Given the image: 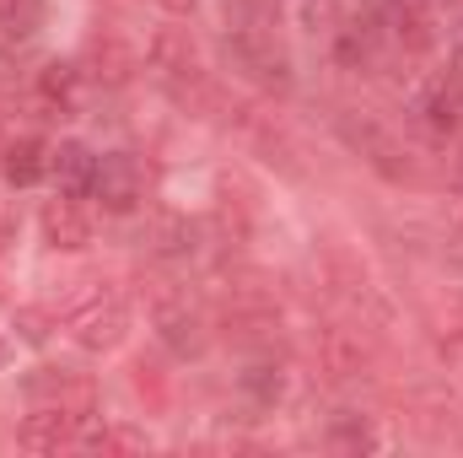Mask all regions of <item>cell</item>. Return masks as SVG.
Instances as JSON below:
<instances>
[{
	"mask_svg": "<svg viewBox=\"0 0 463 458\" xmlns=\"http://www.w3.org/2000/svg\"><path fill=\"white\" fill-rule=\"evenodd\" d=\"M16 5H27V0H0V11H16Z\"/></svg>",
	"mask_w": 463,
	"mask_h": 458,
	"instance_id": "31",
	"label": "cell"
},
{
	"mask_svg": "<svg viewBox=\"0 0 463 458\" xmlns=\"http://www.w3.org/2000/svg\"><path fill=\"white\" fill-rule=\"evenodd\" d=\"M92 173H98V157L87 140H60L49 146V178H54V195L65 200H87L92 195Z\"/></svg>",
	"mask_w": 463,
	"mask_h": 458,
	"instance_id": "13",
	"label": "cell"
},
{
	"mask_svg": "<svg viewBox=\"0 0 463 458\" xmlns=\"http://www.w3.org/2000/svg\"><path fill=\"white\" fill-rule=\"evenodd\" d=\"M194 248H200V227L178 211H162L146 227V253L162 259V264H184V259H194Z\"/></svg>",
	"mask_w": 463,
	"mask_h": 458,
	"instance_id": "15",
	"label": "cell"
},
{
	"mask_svg": "<svg viewBox=\"0 0 463 458\" xmlns=\"http://www.w3.org/2000/svg\"><path fill=\"white\" fill-rule=\"evenodd\" d=\"M22 394H27V405H38V410H60V415H71L76 426H87V421L98 415V383H92L87 372L33 367V372L22 377Z\"/></svg>",
	"mask_w": 463,
	"mask_h": 458,
	"instance_id": "5",
	"label": "cell"
},
{
	"mask_svg": "<svg viewBox=\"0 0 463 458\" xmlns=\"http://www.w3.org/2000/svg\"><path fill=\"white\" fill-rule=\"evenodd\" d=\"M329 448H345V453H355V448H377V432H372L366 415L345 410V415H335V426H329Z\"/></svg>",
	"mask_w": 463,
	"mask_h": 458,
	"instance_id": "23",
	"label": "cell"
},
{
	"mask_svg": "<svg viewBox=\"0 0 463 458\" xmlns=\"http://www.w3.org/2000/svg\"><path fill=\"white\" fill-rule=\"evenodd\" d=\"M0 361H5V345H0Z\"/></svg>",
	"mask_w": 463,
	"mask_h": 458,
	"instance_id": "32",
	"label": "cell"
},
{
	"mask_svg": "<svg viewBox=\"0 0 463 458\" xmlns=\"http://www.w3.org/2000/svg\"><path fill=\"white\" fill-rule=\"evenodd\" d=\"M222 60L232 76H242L259 92H291L297 71H291V49L275 38V27H227L222 33Z\"/></svg>",
	"mask_w": 463,
	"mask_h": 458,
	"instance_id": "2",
	"label": "cell"
},
{
	"mask_svg": "<svg viewBox=\"0 0 463 458\" xmlns=\"http://www.w3.org/2000/svg\"><path fill=\"white\" fill-rule=\"evenodd\" d=\"M377 22H383V38L399 43L404 54H431L437 49V11H431V0H383Z\"/></svg>",
	"mask_w": 463,
	"mask_h": 458,
	"instance_id": "8",
	"label": "cell"
},
{
	"mask_svg": "<svg viewBox=\"0 0 463 458\" xmlns=\"http://www.w3.org/2000/svg\"><path fill=\"white\" fill-rule=\"evenodd\" d=\"M453 76H463V22L453 27Z\"/></svg>",
	"mask_w": 463,
	"mask_h": 458,
	"instance_id": "30",
	"label": "cell"
},
{
	"mask_svg": "<svg viewBox=\"0 0 463 458\" xmlns=\"http://www.w3.org/2000/svg\"><path fill=\"white\" fill-rule=\"evenodd\" d=\"M156 5H162V11H167V16H189V11H194V5H200V0H156Z\"/></svg>",
	"mask_w": 463,
	"mask_h": 458,
	"instance_id": "29",
	"label": "cell"
},
{
	"mask_svg": "<svg viewBox=\"0 0 463 458\" xmlns=\"http://www.w3.org/2000/svg\"><path fill=\"white\" fill-rule=\"evenodd\" d=\"M329 43H335L340 71H372V65H377V49H383V22H377V11H372V16H340V27L329 33Z\"/></svg>",
	"mask_w": 463,
	"mask_h": 458,
	"instance_id": "12",
	"label": "cell"
},
{
	"mask_svg": "<svg viewBox=\"0 0 463 458\" xmlns=\"http://www.w3.org/2000/svg\"><path fill=\"white\" fill-rule=\"evenodd\" d=\"M38 232H43V248H54V253H81V248L92 243V216H87L76 200L54 195V200L38 211Z\"/></svg>",
	"mask_w": 463,
	"mask_h": 458,
	"instance_id": "11",
	"label": "cell"
},
{
	"mask_svg": "<svg viewBox=\"0 0 463 458\" xmlns=\"http://www.w3.org/2000/svg\"><path fill=\"white\" fill-rule=\"evenodd\" d=\"M340 140H345L355 157H366V167L372 173H383L388 184H410L415 178V162H410V151L377 124V119L366 114H340Z\"/></svg>",
	"mask_w": 463,
	"mask_h": 458,
	"instance_id": "6",
	"label": "cell"
},
{
	"mask_svg": "<svg viewBox=\"0 0 463 458\" xmlns=\"http://www.w3.org/2000/svg\"><path fill=\"white\" fill-rule=\"evenodd\" d=\"M0 178H5L11 189H33V184H43V178H49V146H43L38 135H16V140H5V151H0Z\"/></svg>",
	"mask_w": 463,
	"mask_h": 458,
	"instance_id": "17",
	"label": "cell"
},
{
	"mask_svg": "<svg viewBox=\"0 0 463 458\" xmlns=\"http://www.w3.org/2000/svg\"><path fill=\"white\" fill-rule=\"evenodd\" d=\"M81 65L76 60H49L38 71V98L54 109V114H76V98H81Z\"/></svg>",
	"mask_w": 463,
	"mask_h": 458,
	"instance_id": "20",
	"label": "cell"
},
{
	"mask_svg": "<svg viewBox=\"0 0 463 458\" xmlns=\"http://www.w3.org/2000/svg\"><path fill=\"white\" fill-rule=\"evenodd\" d=\"M0 232H5V216H0Z\"/></svg>",
	"mask_w": 463,
	"mask_h": 458,
	"instance_id": "33",
	"label": "cell"
},
{
	"mask_svg": "<svg viewBox=\"0 0 463 458\" xmlns=\"http://www.w3.org/2000/svg\"><path fill=\"white\" fill-rule=\"evenodd\" d=\"M415 114L420 124L442 140V135H458L463 129V76H437L426 81V92L415 98Z\"/></svg>",
	"mask_w": 463,
	"mask_h": 458,
	"instance_id": "14",
	"label": "cell"
},
{
	"mask_svg": "<svg viewBox=\"0 0 463 458\" xmlns=\"http://www.w3.org/2000/svg\"><path fill=\"white\" fill-rule=\"evenodd\" d=\"M442 356H448V367H453V372H463V335H458V340H442Z\"/></svg>",
	"mask_w": 463,
	"mask_h": 458,
	"instance_id": "28",
	"label": "cell"
},
{
	"mask_svg": "<svg viewBox=\"0 0 463 458\" xmlns=\"http://www.w3.org/2000/svg\"><path fill=\"white\" fill-rule=\"evenodd\" d=\"M227 27H280V0H227Z\"/></svg>",
	"mask_w": 463,
	"mask_h": 458,
	"instance_id": "24",
	"label": "cell"
},
{
	"mask_svg": "<svg viewBox=\"0 0 463 458\" xmlns=\"http://www.w3.org/2000/svg\"><path fill=\"white\" fill-rule=\"evenodd\" d=\"M458 222H463V216H458Z\"/></svg>",
	"mask_w": 463,
	"mask_h": 458,
	"instance_id": "34",
	"label": "cell"
},
{
	"mask_svg": "<svg viewBox=\"0 0 463 458\" xmlns=\"http://www.w3.org/2000/svg\"><path fill=\"white\" fill-rule=\"evenodd\" d=\"M151 329H156V340L162 350L173 356V361H200L205 350H211V324H205V313L189 302V291H178V286H156L151 291Z\"/></svg>",
	"mask_w": 463,
	"mask_h": 458,
	"instance_id": "4",
	"label": "cell"
},
{
	"mask_svg": "<svg viewBox=\"0 0 463 458\" xmlns=\"http://www.w3.org/2000/svg\"><path fill=\"white\" fill-rule=\"evenodd\" d=\"M81 76L87 81H98V87H109V92H118V87H129L135 81V71H140V54L118 38L114 27H103V33H92L87 38V49H81Z\"/></svg>",
	"mask_w": 463,
	"mask_h": 458,
	"instance_id": "10",
	"label": "cell"
},
{
	"mask_svg": "<svg viewBox=\"0 0 463 458\" xmlns=\"http://www.w3.org/2000/svg\"><path fill=\"white\" fill-rule=\"evenodd\" d=\"M313 356H318V372L335 377V383H350V377H361L372 367V345L350 324H318L313 329Z\"/></svg>",
	"mask_w": 463,
	"mask_h": 458,
	"instance_id": "9",
	"label": "cell"
},
{
	"mask_svg": "<svg viewBox=\"0 0 463 458\" xmlns=\"http://www.w3.org/2000/svg\"><path fill=\"white\" fill-rule=\"evenodd\" d=\"M49 324H54V319H49L43 308H16V329H22V340H27V345L49 340Z\"/></svg>",
	"mask_w": 463,
	"mask_h": 458,
	"instance_id": "26",
	"label": "cell"
},
{
	"mask_svg": "<svg viewBox=\"0 0 463 458\" xmlns=\"http://www.w3.org/2000/svg\"><path fill=\"white\" fill-rule=\"evenodd\" d=\"M129 297L109 286V281H92V291H81L76 302H71V313H65V329H71V340L81 345V350H92V356H109L118 345L129 340Z\"/></svg>",
	"mask_w": 463,
	"mask_h": 458,
	"instance_id": "3",
	"label": "cell"
},
{
	"mask_svg": "<svg viewBox=\"0 0 463 458\" xmlns=\"http://www.w3.org/2000/svg\"><path fill=\"white\" fill-rule=\"evenodd\" d=\"M146 71L189 114H205V109L222 103V92H216V81L205 71V54H200V43H194L189 27H156L151 43H146Z\"/></svg>",
	"mask_w": 463,
	"mask_h": 458,
	"instance_id": "1",
	"label": "cell"
},
{
	"mask_svg": "<svg viewBox=\"0 0 463 458\" xmlns=\"http://www.w3.org/2000/svg\"><path fill=\"white\" fill-rule=\"evenodd\" d=\"M302 22H307V33H335L340 27V5L335 0H307L302 5Z\"/></svg>",
	"mask_w": 463,
	"mask_h": 458,
	"instance_id": "25",
	"label": "cell"
},
{
	"mask_svg": "<svg viewBox=\"0 0 463 458\" xmlns=\"http://www.w3.org/2000/svg\"><path fill=\"white\" fill-rule=\"evenodd\" d=\"M76 432H81V426H76L71 415L33 405V415L16 426V448H27V453H60V448H76Z\"/></svg>",
	"mask_w": 463,
	"mask_h": 458,
	"instance_id": "18",
	"label": "cell"
},
{
	"mask_svg": "<svg viewBox=\"0 0 463 458\" xmlns=\"http://www.w3.org/2000/svg\"><path fill=\"white\" fill-rule=\"evenodd\" d=\"M129 383H135L140 394H151V405H167V383L156 377V367H146V361H135V367H129Z\"/></svg>",
	"mask_w": 463,
	"mask_h": 458,
	"instance_id": "27",
	"label": "cell"
},
{
	"mask_svg": "<svg viewBox=\"0 0 463 458\" xmlns=\"http://www.w3.org/2000/svg\"><path fill=\"white\" fill-rule=\"evenodd\" d=\"M237 394H242L253 410H264V415L286 399V367L275 361V350H259V356L237 372Z\"/></svg>",
	"mask_w": 463,
	"mask_h": 458,
	"instance_id": "16",
	"label": "cell"
},
{
	"mask_svg": "<svg viewBox=\"0 0 463 458\" xmlns=\"http://www.w3.org/2000/svg\"><path fill=\"white\" fill-rule=\"evenodd\" d=\"M38 43V5H16V11H0V54H27Z\"/></svg>",
	"mask_w": 463,
	"mask_h": 458,
	"instance_id": "22",
	"label": "cell"
},
{
	"mask_svg": "<svg viewBox=\"0 0 463 458\" xmlns=\"http://www.w3.org/2000/svg\"><path fill=\"white\" fill-rule=\"evenodd\" d=\"M87 200H98L103 216H135L140 200H146V167H140V157L135 151H103Z\"/></svg>",
	"mask_w": 463,
	"mask_h": 458,
	"instance_id": "7",
	"label": "cell"
},
{
	"mask_svg": "<svg viewBox=\"0 0 463 458\" xmlns=\"http://www.w3.org/2000/svg\"><path fill=\"white\" fill-rule=\"evenodd\" d=\"M324 281H329L340 297H350V302L372 297V275H366V264H361L355 253H345V248H324Z\"/></svg>",
	"mask_w": 463,
	"mask_h": 458,
	"instance_id": "21",
	"label": "cell"
},
{
	"mask_svg": "<svg viewBox=\"0 0 463 458\" xmlns=\"http://www.w3.org/2000/svg\"><path fill=\"white\" fill-rule=\"evenodd\" d=\"M76 448H92V453H146L151 448V437L140 432V426H129V421H103L98 426V415L76 432Z\"/></svg>",
	"mask_w": 463,
	"mask_h": 458,
	"instance_id": "19",
	"label": "cell"
}]
</instances>
